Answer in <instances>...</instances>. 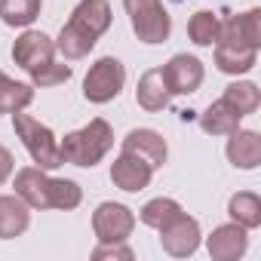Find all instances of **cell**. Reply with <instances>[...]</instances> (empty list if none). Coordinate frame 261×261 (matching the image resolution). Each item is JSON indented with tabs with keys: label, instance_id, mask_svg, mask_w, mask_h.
<instances>
[{
	"label": "cell",
	"instance_id": "cell-1",
	"mask_svg": "<svg viewBox=\"0 0 261 261\" xmlns=\"http://www.w3.org/2000/svg\"><path fill=\"white\" fill-rule=\"evenodd\" d=\"M108 28H111V4L108 0H80L77 10L68 19V25L62 28L59 40H56V49L65 59H83Z\"/></svg>",
	"mask_w": 261,
	"mask_h": 261
},
{
	"label": "cell",
	"instance_id": "cell-2",
	"mask_svg": "<svg viewBox=\"0 0 261 261\" xmlns=\"http://www.w3.org/2000/svg\"><path fill=\"white\" fill-rule=\"evenodd\" d=\"M16 194L28 203V209H77L83 194L71 178H49L46 169L28 166L16 172Z\"/></svg>",
	"mask_w": 261,
	"mask_h": 261
},
{
	"label": "cell",
	"instance_id": "cell-3",
	"mask_svg": "<svg viewBox=\"0 0 261 261\" xmlns=\"http://www.w3.org/2000/svg\"><path fill=\"white\" fill-rule=\"evenodd\" d=\"M114 145V129L108 120L95 117L89 120L83 129H77V133H68L65 142H59L62 148V157L74 166H95Z\"/></svg>",
	"mask_w": 261,
	"mask_h": 261
},
{
	"label": "cell",
	"instance_id": "cell-4",
	"mask_svg": "<svg viewBox=\"0 0 261 261\" xmlns=\"http://www.w3.org/2000/svg\"><path fill=\"white\" fill-rule=\"evenodd\" d=\"M13 126H16V136L22 139V145L28 148L31 160L40 169H59L65 163L62 148H59V142H56L49 126H43L40 120H34L31 114H22V111L13 114Z\"/></svg>",
	"mask_w": 261,
	"mask_h": 261
},
{
	"label": "cell",
	"instance_id": "cell-5",
	"mask_svg": "<svg viewBox=\"0 0 261 261\" xmlns=\"http://www.w3.org/2000/svg\"><path fill=\"white\" fill-rule=\"evenodd\" d=\"M123 7H126L133 31L139 34L142 43H163L169 37L172 19L163 10L160 0H123Z\"/></svg>",
	"mask_w": 261,
	"mask_h": 261
},
{
	"label": "cell",
	"instance_id": "cell-6",
	"mask_svg": "<svg viewBox=\"0 0 261 261\" xmlns=\"http://www.w3.org/2000/svg\"><path fill=\"white\" fill-rule=\"evenodd\" d=\"M123 83H126V68H123L117 59L105 56V59H98V62L89 68V74H86V80H83V95H86V101H92V105H105V101H111V98L120 95Z\"/></svg>",
	"mask_w": 261,
	"mask_h": 261
},
{
	"label": "cell",
	"instance_id": "cell-7",
	"mask_svg": "<svg viewBox=\"0 0 261 261\" xmlns=\"http://www.w3.org/2000/svg\"><path fill=\"white\" fill-rule=\"evenodd\" d=\"M136 227V215L123 203H101L92 215V230L98 243H126Z\"/></svg>",
	"mask_w": 261,
	"mask_h": 261
},
{
	"label": "cell",
	"instance_id": "cell-8",
	"mask_svg": "<svg viewBox=\"0 0 261 261\" xmlns=\"http://www.w3.org/2000/svg\"><path fill=\"white\" fill-rule=\"evenodd\" d=\"M53 56H56V43H53L43 31H25V34L16 40V46H13L16 65H19L22 71H28V74L46 68V65L53 62Z\"/></svg>",
	"mask_w": 261,
	"mask_h": 261
},
{
	"label": "cell",
	"instance_id": "cell-9",
	"mask_svg": "<svg viewBox=\"0 0 261 261\" xmlns=\"http://www.w3.org/2000/svg\"><path fill=\"white\" fill-rule=\"evenodd\" d=\"M160 71H163V80L169 86V95H191L203 83V65H200V59H194L188 53L172 56L169 65Z\"/></svg>",
	"mask_w": 261,
	"mask_h": 261
},
{
	"label": "cell",
	"instance_id": "cell-10",
	"mask_svg": "<svg viewBox=\"0 0 261 261\" xmlns=\"http://www.w3.org/2000/svg\"><path fill=\"white\" fill-rule=\"evenodd\" d=\"M160 246H163V252H169L172 258H188V255H194L197 246H200V224H197V218H191V215L181 212L175 221H169V224L160 230Z\"/></svg>",
	"mask_w": 261,
	"mask_h": 261
},
{
	"label": "cell",
	"instance_id": "cell-11",
	"mask_svg": "<svg viewBox=\"0 0 261 261\" xmlns=\"http://www.w3.org/2000/svg\"><path fill=\"white\" fill-rule=\"evenodd\" d=\"M123 154H133L139 160H145L151 169L166 163V139L154 129H133L123 139Z\"/></svg>",
	"mask_w": 261,
	"mask_h": 261
},
{
	"label": "cell",
	"instance_id": "cell-12",
	"mask_svg": "<svg viewBox=\"0 0 261 261\" xmlns=\"http://www.w3.org/2000/svg\"><path fill=\"white\" fill-rule=\"evenodd\" d=\"M151 175H154V169H151L145 160L133 157V154H120V157L111 163V181H114L120 191H129V194L145 191V188L151 185Z\"/></svg>",
	"mask_w": 261,
	"mask_h": 261
},
{
	"label": "cell",
	"instance_id": "cell-13",
	"mask_svg": "<svg viewBox=\"0 0 261 261\" xmlns=\"http://www.w3.org/2000/svg\"><path fill=\"white\" fill-rule=\"evenodd\" d=\"M206 246H209V255H212L215 261H237V258L246 252L249 237H246V227H240L237 221H230V224L215 227Z\"/></svg>",
	"mask_w": 261,
	"mask_h": 261
},
{
	"label": "cell",
	"instance_id": "cell-14",
	"mask_svg": "<svg viewBox=\"0 0 261 261\" xmlns=\"http://www.w3.org/2000/svg\"><path fill=\"white\" fill-rule=\"evenodd\" d=\"M218 40H233V43H243V46H255L258 49V43H261V13L258 10H249V13L230 16L227 22H221Z\"/></svg>",
	"mask_w": 261,
	"mask_h": 261
},
{
	"label": "cell",
	"instance_id": "cell-15",
	"mask_svg": "<svg viewBox=\"0 0 261 261\" xmlns=\"http://www.w3.org/2000/svg\"><path fill=\"white\" fill-rule=\"evenodd\" d=\"M258 49L255 46H243L233 40H215V65L224 74H246L255 68Z\"/></svg>",
	"mask_w": 261,
	"mask_h": 261
},
{
	"label": "cell",
	"instance_id": "cell-16",
	"mask_svg": "<svg viewBox=\"0 0 261 261\" xmlns=\"http://www.w3.org/2000/svg\"><path fill=\"white\" fill-rule=\"evenodd\" d=\"M227 160L237 169H255L261 163V139L252 129H233L227 142Z\"/></svg>",
	"mask_w": 261,
	"mask_h": 261
},
{
	"label": "cell",
	"instance_id": "cell-17",
	"mask_svg": "<svg viewBox=\"0 0 261 261\" xmlns=\"http://www.w3.org/2000/svg\"><path fill=\"white\" fill-rule=\"evenodd\" d=\"M31 224V212L28 203L16 194V197H0V240H13L22 237Z\"/></svg>",
	"mask_w": 261,
	"mask_h": 261
},
{
	"label": "cell",
	"instance_id": "cell-18",
	"mask_svg": "<svg viewBox=\"0 0 261 261\" xmlns=\"http://www.w3.org/2000/svg\"><path fill=\"white\" fill-rule=\"evenodd\" d=\"M136 101H139L145 111H151V114H157V111H163V108L169 105V86H166L160 68H151V71L142 74L139 89H136Z\"/></svg>",
	"mask_w": 261,
	"mask_h": 261
},
{
	"label": "cell",
	"instance_id": "cell-19",
	"mask_svg": "<svg viewBox=\"0 0 261 261\" xmlns=\"http://www.w3.org/2000/svg\"><path fill=\"white\" fill-rule=\"evenodd\" d=\"M240 120L243 117L224 98H218V101H212L206 108V114L200 117V126H203V133H209V136H230L233 129L240 126Z\"/></svg>",
	"mask_w": 261,
	"mask_h": 261
},
{
	"label": "cell",
	"instance_id": "cell-20",
	"mask_svg": "<svg viewBox=\"0 0 261 261\" xmlns=\"http://www.w3.org/2000/svg\"><path fill=\"white\" fill-rule=\"evenodd\" d=\"M227 215H230L240 227L252 230V227L261 224V200H258L255 194H249V191H240V194L230 197V203H227Z\"/></svg>",
	"mask_w": 261,
	"mask_h": 261
},
{
	"label": "cell",
	"instance_id": "cell-21",
	"mask_svg": "<svg viewBox=\"0 0 261 261\" xmlns=\"http://www.w3.org/2000/svg\"><path fill=\"white\" fill-rule=\"evenodd\" d=\"M34 98V89L28 83L10 80L4 71H0V114H16L22 108H28Z\"/></svg>",
	"mask_w": 261,
	"mask_h": 261
},
{
	"label": "cell",
	"instance_id": "cell-22",
	"mask_svg": "<svg viewBox=\"0 0 261 261\" xmlns=\"http://www.w3.org/2000/svg\"><path fill=\"white\" fill-rule=\"evenodd\" d=\"M40 16V0H0V19L10 28H28Z\"/></svg>",
	"mask_w": 261,
	"mask_h": 261
},
{
	"label": "cell",
	"instance_id": "cell-23",
	"mask_svg": "<svg viewBox=\"0 0 261 261\" xmlns=\"http://www.w3.org/2000/svg\"><path fill=\"white\" fill-rule=\"evenodd\" d=\"M240 117H246V114H252V111H258V105H261V92H258V86L255 83H249V80H240V83H230L227 89H224V95H221Z\"/></svg>",
	"mask_w": 261,
	"mask_h": 261
},
{
	"label": "cell",
	"instance_id": "cell-24",
	"mask_svg": "<svg viewBox=\"0 0 261 261\" xmlns=\"http://www.w3.org/2000/svg\"><path fill=\"white\" fill-rule=\"evenodd\" d=\"M181 215V206L175 203V200H169V197H157V200H151V203H145V209L139 212V218L148 224V227H154V230H163L169 221H175Z\"/></svg>",
	"mask_w": 261,
	"mask_h": 261
},
{
	"label": "cell",
	"instance_id": "cell-25",
	"mask_svg": "<svg viewBox=\"0 0 261 261\" xmlns=\"http://www.w3.org/2000/svg\"><path fill=\"white\" fill-rule=\"evenodd\" d=\"M188 34L197 46H215L218 34H221V19L209 10H200L191 22H188Z\"/></svg>",
	"mask_w": 261,
	"mask_h": 261
},
{
	"label": "cell",
	"instance_id": "cell-26",
	"mask_svg": "<svg viewBox=\"0 0 261 261\" xmlns=\"http://www.w3.org/2000/svg\"><path fill=\"white\" fill-rule=\"evenodd\" d=\"M71 80V68L68 65H56V62H49L46 68H40V71H34L31 74V83L34 86H59V83H68Z\"/></svg>",
	"mask_w": 261,
	"mask_h": 261
},
{
	"label": "cell",
	"instance_id": "cell-27",
	"mask_svg": "<svg viewBox=\"0 0 261 261\" xmlns=\"http://www.w3.org/2000/svg\"><path fill=\"white\" fill-rule=\"evenodd\" d=\"M92 258L101 261V258H123V261H133V249L123 246V243H101L98 249H92Z\"/></svg>",
	"mask_w": 261,
	"mask_h": 261
},
{
	"label": "cell",
	"instance_id": "cell-28",
	"mask_svg": "<svg viewBox=\"0 0 261 261\" xmlns=\"http://www.w3.org/2000/svg\"><path fill=\"white\" fill-rule=\"evenodd\" d=\"M13 166H16V163H13V154H10L4 145H0V185H4V181L13 175Z\"/></svg>",
	"mask_w": 261,
	"mask_h": 261
}]
</instances>
